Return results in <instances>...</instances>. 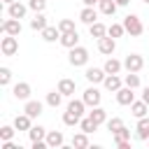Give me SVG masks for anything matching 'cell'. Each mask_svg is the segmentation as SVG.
I'll return each mask as SVG.
<instances>
[{
	"mask_svg": "<svg viewBox=\"0 0 149 149\" xmlns=\"http://www.w3.org/2000/svg\"><path fill=\"white\" fill-rule=\"evenodd\" d=\"M68 61H70V65H74V68H81V65H86L88 63V49L86 47H72L70 49V56H68Z\"/></svg>",
	"mask_w": 149,
	"mask_h": 149,
	"instance_id": "1",
	"label": "cell"
},
{
	"mask_svg": "<svg viewBox=\"0 0 149 149\" xmlns=\"http://www.w3.org/2000/svg\"><path fill=\"white\" fill-rule=\"evenodd\" d=\"M123 28H126V33L133 35V37H137V35L144 33V26H142V21H140L137 14H128V16L123 19Z\"/></svg>",
	"mask_w": 149,
	"mask_h": 149,
	"instance_id": "2",
	"label": "cell"
},
{
	"mask_svg": "<svg viewBox=\"0 0 149 149\" xmlns=\"http://www.w3.org/2000/svg\"><path fill=\"white\" fill-rule=\"evenodd\" d=\"M0 51H2V56H14V54L19 51V40H16V35H5V37L0 40Z\"/></svg>",
	"mask_w": 149,
	"mask_h": 149,
	"instance_id": "3",
	"label": "cell"
},
{
	"mask_svg": "<svg viewBox=\"0 0 149 149\" xmlns=\"http://www.w3.org/2000/svg\"><path fill=\"white\" fill-rule=\"evenodd\" d=\"M123 68H126L128 72H140V70L144 68V58H142L140 54H128V56L123 58Z\"/></svg>",
	"mask_w": 149,
	"mask_h": 149,
	"instance_id": "4",
	"label": "cell"
},
{
	"mask_svg": "<svg viewBox=\"0 0 149 149\" xmlns=\"http://www.w3.org/2000/svg\"><path fill=\"white\" fill-rule=\"evenodd\" d=\"M81 100L86 102V107H98V105H100V100H102V93H100L95 86H88V88L84 91Z\"/></svg>",
	"mask_w": 149,
	"mask_h": 149,
	"instance_id": "5",
	"label": "cell"
},
{
	"mask_svg": "<svg viewBox=\"0 0 149 149\" xmlns=\"http://www.w3.org/2000/svg\"><path fill=\"white\" fill-rule=\"evenodd\" d=\"M0 30H2L5 35H16V37H19V35H21V19H12V16L5 19L2 26H0Z\"/></svg>",
	"mask_w": 149,
	"mask_h": 149,
	"instance_id": "6",
	"label": "cell"
},
{
	"mask_svg": "<svg viewBox=\"0 0 149 149\" xmlns=\"http://www.w3.org/2000/svg\"><path fill=\"white\" fill-rule=\"evenodd\" d=\"M114 49H116V40H114V37L105 35V37H100V40H98V51H100V54L112 56V54H114Z\"/></svg>",
	"mask_w": 149,
	"mask_h": 149,
	"instance_id": "7",
	"label": "cell"
},
{
	"mask_svg": "<svg viewBox=\"0 0 149 149\" xmlns=\"http://www.w3.org/2000/svg\"><path fill=\"white\" fill-rule=\"evenodd\" d=\"M28 9H30L28 5H23V2H19V0H16V2L7 5V16H12V19H23Z\"/></svg>",
	"mask_w": 149,
	"mask_h": 149,
	"instance_id": "8",
	"label": "cell"
},
{
	"mask_svg": "<svg viewBox=\"0 0 149 149\" xmlns=\"http://www.w3.org/2000/svg\"><path fill=\"white\" fill-rule=\"evenodd\" d=\"M84 77H86L91 84H102L105 77H107V72H105V68H88V70L84 72Z\"/></svg>",
	"mask_w": 149,
	"mask_h": 149,
	"instance_id": "9",
	"label": "cell"
},
{
	"mask_svg": "<svg viewBox=\"0 0 149 149\" xmlns=\"http://www.w3.org/2000/svg\"><path fill=\"white\" fill-rule=\"evenodd\" d=\"M12 95H14L16 100H30V84H28V81H19V84H14Z\"/></svg>",
	"mask_w": 149,
	"mask_h": 149,
	"instance_id": "10",
	"label": "cell"
},
{
	"mask_svg": "<svg viewBox=\"0 0 149 149\" xmlns=\"http://www.w3.org/2000/svg\"><path fill=\"white\" fill-rule=\"evenodd\" d=\"M133 91H135V88H130V86L123 84V86L116 91V102H119V105H130V102L135 100V93H133Z\"/></svg>",
	"mask_w": 149,
	"mask_h": 149,
	"instance_id": "11",
	"label": "cell"
},
{
	"mask_svg": "<svg viewBox=\"0 0 149 149\" xmlns=\"http://www.w3.org/2000/svg\"><path fill=\"white\" fill-rule=\"evenodd\" d=\"M14 128L28 133V130L33 128V116H28L26 112H23V114H16V116H14Z\"/></svg>",
	"mask_w": 149,
	"mask_h": 149,
	"instance_id": "12",
	"label": "cell"
},
{
	"mask_svg": "<svg viewBox=\"0 0 149 149\" xmlns=\"http://www.w3.org/2000/svg\"><path fill=\"white\" fill-rule=\"evenodd\" d=\"M65 49H72V47H77L79 44V33L77 30H70V33H61V40H58Z\"/></svg>",
	"mask_w": 149,
	"mask_h": 149,
	"instance_id": "13",
	"label": "cell"
},
{
	"mask_svg": "<svg viewBox=\"0 0 149 149\" xmlns=\"http://www.w3.org/2000/svg\"><path fill=\"white\" fill-rule=\"evenodd\" d=\"M58 91H61L65 98H72V95H74V91H77V84H74V79H68V77H63V79L58 81Z\"/></svg>",
	"mask_w": 149,
	"mask_h": 149,
	"instance_id": "14",
	"label": "cell"
},
{
	"mask_svg": "<svg viewBox=\"0 0 149 149\" xmlns=\"http://www.w3.org/2000/svg\"><path fill=\"white\" fill-rule=\"evenodd\" d=\"M42 109H44V105H42L40 100H26V107H23V112H26L28 116L37 119V116L42 114Z\"/></svg>",
	"mask_w": 149,
	"mask_h": 149,
	"instance_id": "15",
	"label": "cell"
},
{
	"mask_svg": "<svg viewBox=\"0 0 149 149\" xmlns=\"http://www.w3.org/2000/svg\"><path fill=\"white\" fill-rule=\"evenodd\" d=\"M147 112H149V105H147L144 100H133V102H130V114H133L135 119L147 116Z\"/></svg>",
	"mask_w": 149,
	"mask_h": 149,
	"instance_id": "16",
	"label": "cell"
},
{
	"mask_svg": "<svg viewBox=\"0 0 149 149\" xmlns=\"http://www.w3.org/2000/svg\"><path fill=\"white\" fill-rule=\"evenodd\" d=\"M135 135H137V140H149V116H142V119H137Z\"/></svg>",
	"mask_w": 149,
	"mask_h": 149,
	"instance_id": "17",
	"label": "cell"
},
{
	"mask_svg": "<svg viewBox=\"0 0 149 149\" xmlns=\"http://www.w3.org/2000/svg\"><path fill=\"white\" fill-rule=\"evenodd\" d=\"M79 21L86 23V26L95 23V21H98V12H95V7H84V9L79 12Z\"/></svg>",
	"mask_w": 149,
	"mask_h": 149,
	"instance_id": "18",
	"label": "cell"
},
{
	"mask_svg": "<svg viewBox=\"0 0 149 149\" xmlns=\"http://www.w3.org/2000/svg\"><path fill=\"white\" fill-rule=\"evenodd\" d=\"M102 86H105L107 91H114V93H116V91L123 86V79H121L119 74H107V77H105V81H102Z\"/></svg>",
	"mask_w": 149,
	"mask_h": 149,
	"instance_id": "19",
	"label": "cell"
},
{
	"mask_svg": "<svg viewBox=\"0 0 149 149\" xmlns=\"http://www.w3.org/2000/svg\"><path fill=\"white\" fill-rule=\"evenodd\" d=\"M63 142H65V137H63L61 130H49V133H47V144H49V149L63 147Z\"/></svg>",
	"mask_w": 149,
	"mask_h": 149,
	"instance_id": "20",
	"label": "cell"
},
{
	"mask_svg": "<svg viewBox=\"0 0 149 149\" xmlns=\"http://www.w3.org/2000/svg\"><path fill=\"white\" fill-rule=\"evenodd\" d=\"M47 26H49V23H47V16H44V12H35V16L30 19V28H33V30H40V33H42V30H44Z\"/></svg>",
	"mask_w": 149,
	"mask_h": 149,
	"instance_id": "21",
	"label": "cell"
},
{
	"mask_svg": "<svg viewBox=\"0 0 149 149\" xmlns=\"http://www.w3.org/2000/svg\"><path fill=\"white\" fill-rule=\"evenodd\" d=\"M40 35H42L44 42H56V40H61V30H58V26H47Z\"/></svg>",
	"mask_w": 149,
	"mask_h": 149,
	"instance_id": "22",
	"label": "cell"
},
{
	"mask_svg": "<svg viewBox=\"0 0 149 149\" xmlns=\"http://www.w3.org/2000/svg\"><path fill=\"white\" fill-rule=\"evenodd\" d=\"M102 68H105V72H107V74H119V72H121V68H123V63H121V61H116L114 56H109V58L105 61V65H102Z\"/></svg>",
	"mask_w": 149,
	"mask_h": 149,
	"instance_id": "23",
	"label": "cell"
},
{
	"mask_svg": "<svg viewBox=\"0 0 149 149\" xmlns=\"http://www.w3.org/2000/svg\"><path fill=\"white\" fill-rule=\"evenodd\" d=\"M88 116L98 123V126H102V123H107V112L98 105V107H91V112H88Z\"/></svg>",
	"mask_w": 149,
	"mask_h": 149,
	"instance_id": "24",
	"label": "cell"
},
{
	"mask_svg": "<svg viewBox=\"0 0 149 149\" xmlns=\"http://www.w3.org/2000/svg\"><path fill=\"white\" fill-rule=\"evenodd\" d=\"M88 33H91V37L100 40V37H105V35H107V26H105V23H100V21H95V23H91V26H88Z\"/></svg>",
	"mask_w": 149,
	"mask_h": 149,
	"instance_id": "25",
	"label": "cell"
},
{
	"mask_svg": "<svg viewBox=\"0 0 149 149\" xmlns=\"http://www.w3.org/2000/svg\"><path fill=\"white\" fill-rule=\"evenodd\" d=\"M98 7H100V12L102 14H107V16H114V12H116V0H100L98 2Z\"/></svg>",
	"mask_w": 149,
	"mask_h": 149,
	"instance_id": "26",
	"label": "cell"
},
{
	"mask_svg": "<svg viewBox=\"0 0 149 149\" xmlns=\"http://www.w3.org/2000/svg\"><path fill=\"white\" fill-rule=\"evenodd\" d=\"M63 98H65V95H63L58 88H56V91H49V93H47V105H49V107H58V105L63 102Z\"/></svg>",
	"mask_w": 149,
	"mask_h": 149,
	"instance_id": "27",
	"label": "cell"
},
{
	"mask_svg": "<svg viewBox=\"0 0 149 149\" xmlns=\"http://www.w3.org/2000/svg\"><path fill=\"white\" fill-rule=\"evenodd\" d=\"M79 130H84V133H95V130H98V123H95L91 116H81V121H79Z\"/></svg>",
	"mask_w": 149,
	"mask_h": 149,
	"instance_id": "28",
	"label": "cell"
},
{
	"mask_svg": "<svg viewBox=\"0 0 149 149\" xmlns=\"http://www.w3.org/2000/svg\"><path fill=\"white\" fill-rule=\"evenodd\" d=\"M47 128H42V126H33L30 130H28V137H30V142H35V140H47Z\"/></svg>",
	"mask_w": 149,
	"mask_h": 149,
	"instance_id": "29",
	"label": "cell"
},
{
	"mask_svg": "<svg viewBox=\"0 0 149 149\" xmlns=\"http://www.w3.org/2000/svg\"><path fill=\"white\" fill-rule=\"evenodd\" d=\"M72 147H74V149H86V147H88V133H84V130L77 133V135L72 137Z\"/></svg>",
	"mask_w": 149,
	"mask_h": 149,
	"instance_id": "30",
	"label": "cell"
},
{
	"mask_svg": "<svg viewBox=\"0 0 149 149\" xmlns=\"http://www.w3.org/2000/svg\"><path fill=\"white\" fill-rule=\"evenodd\" d=\"M79 121H81L79 114H74V112H70V109L63 112V123H65V126H79Z\"/></svg>",
	"mask_w": 149,
	"mask_h": 149,
	"instance_id": "31",
	"label": "cell"
},
{
	"mask_svg": "<svg viewBox=\"0 0 149 149\" xmlns=\"http://www.w3.org/2000/svg\"><path fill=\"white\" fill-rule=\"evenodd\" d=\"M123 33H126V28H123V23H112V26H107V35L109 37H123Z\"/></svg>",
	"mask_w": 149,
	"mask_h": 149,
	"instance_id": "32",
	"label": "cell"
},
{
	"mask_svg": "<svg viewBox=\"0 0 149 149\" xmlns=\"http://www.w3.org/2000/svg\"><path fill=\"white\" fill-rule=\"evenodd\" d=\"M68 109H70V112H74V114H79V116H84L86 102H84V100H70V102H68Z\"/></svg>",
	"mask_w": 149,
	"mask_h": 149,
	"instance_id": "33",
	"label": "cell"
},
{
	"mask_svg": "<svg viewBox=\"0 0 149 149\" xmlns=\"http://www.w3.org/2000/svg\"><path fill=\"white\" fill-rule=\"evenodd\" d=\"M112 137H114V144H119V142H126V140H130V130L123 126V128L114 130V133H112Z\"/></svg>",
	"mask_w": 149,
	"mask_h": 149,
	"instance_id": "34",
	"label": "cell"
},
{
	"mask_svg": "<svg viewBox=\"0 0 149 149\" xmlns=\"http://www.w3.org/2000/svg\"><path fill=\"white\" fill-rule=\"evenodd\" d=\"M123 84L130 86V88H137V86H140V74H137V72H128V74L123 77Z\"/></svg>",
	"mask_w": 149,
	"mask_h": 149,
	"instance_id": "35",
	"label": "cell"
},
{
	"mask_svg": "<svg viewBox=\"0 0 149 149\" xmlns=\"http://www.w3.org/2000/svg\"><path fill=\"white\" fill-rule=\"evenodd\" d=\"M56 26H58V30H61V33H70V30H77V28H74V21H72V19H61V21H58Z\"/></svg>",
	"mask_w": 149,
	"mask_h": 149,
	"instance_id": "36",
	"label": "cell"
},
{
	"mask_svg": "<svg viewBox=\"0 0 149 149\" xmlns=\"http://www.w3.org/2000/svg\"><path fill=\"white\" fill-rule=\"evenodd\" d=\"M14 133H16L14 123H12V126H2V128H0V140H2V142H7V140H12V137H14Z\"/></svg>",
	"mask_w": 149,
	"mask_h": 149,
	"instance_id": "37",
	"label": "cell"
},
{
	"mask_svg": "<svg viewBox=\"0 0 149 149\" xmlns=\"http://www.w3.org/2000/svg\"><path fill=\"white\" fill-rule=\"evenodd\" d=\"M9 81H12V70L2 65V68H0V86H7Z\"/></svg>",
	"mask_w": 149,
	"mask_h": 149,
	"instance_id": "38",
	"label": "cell"
},
{
	"mask_svg": "<svg viewBox=\"0 0 149 149\" xmlns=\"http://www.w3.org/2000/svg\"><path fill=\"white\" fill-rule=\"evenodd\" d=\"M119 128H123V119H119V116H112V119H107V130H119Z\"/></svg>",
	"mask_w": 149,
	"mask_h": 149,
	"instance_id": "39",
	"label": "cell"
},
{
	"mask_svg": "<svg viewBox=\"0 0 149 149\" xmlns=\"http://www.w3.org/2000/svg\"><path fill=\"white\" fill-rule=\"evenodd\" d=\"M28 7H30L33 12H44V7H47V0H28Z\"/></svg>",
	"mask_w": 149,
	"mask_h": 149,
	"instance_id": "40",
	"label": "cell"
},
{
	"mask_svg": "<svg viewBox=\"0 0 149 149\" xmlns=\"http://www.w3.org/2000/svg\"><path fill=\"white\" fill-rule=\"evenodd\" d=\"M116 147H119V149H130V140H126V142H119Z\"/></svg>",
	"mask_w": 149,
	"mask_h": 149,
	"instance_id": "41",
	"label": "cell"
},
{
	"mask_svg": "<svg viewBox=\"0 0 149 149\" xmlns=\"http://www.w3.org/2000/svg\"><path fill=\"white\" fill-rule=\"evenodd\" d=\"M81 2H84V7H93V5H98L100 0H81Z\"/></svg>",
	"mask_w": 149,
	"mask_h": 149,
	"instance_id": "42",
	"label": "cell"
},
{
	"mask_svg": "<svg viewBox=\"0 0 149 149\" xmlns=\"http://www.w3.org/2000/svg\"><path fill=\"white\" fill-rule=\"evenodd\" d=\"M142 100H144V102H147V105H149V86H147V88H144V93H142Z\"/></svg>",
	"mask_w": 149,
	"mask_h": 149,
	"instance_id": "43",
	"label": "cell"
},
{
	"mask_svg": "<svg viewBox=\"0 0 149 149\" xmlns=\"http://www.w3.org/2000/svg\"><path fill=\"white\" fill-rule=\"evenodd\" d=\"M128 2H130V0H116V5H119V7H126Z\"/></svg>",
	"mask_w": 149,
	"mask_h": 149,
	"instance_id": "44",
	"label": "cell"
},
{
	"mask_svg": "<svg viewBox=\"0 0 149 149\" xmlns=\"http://www.w3.org/2000/svg\"><path fill=\"white\" fill-rule=\"evenodd\" d=\"M2 2H5V5H12V2H16V0H2Z\"/></svg>",
	"mask_w": 149,
	"mask_h": 149,
	"instance_id": "45",
	"label": "cell"
},
{
	"mask_svg": "<svg viewBox=\"0 0 149 149\" xmlns=\"http://www.w3.org/2000/svg\"><path fill=\"white\" fill-rule=\"evenodd\" d=\"M142 2H144V5H149V0H142Z\"/></svg>",
	"mask_w": 149,
	"mask_h": 149,
	"instance_id": "46",
	"label": "cell"
}]
</instances>
